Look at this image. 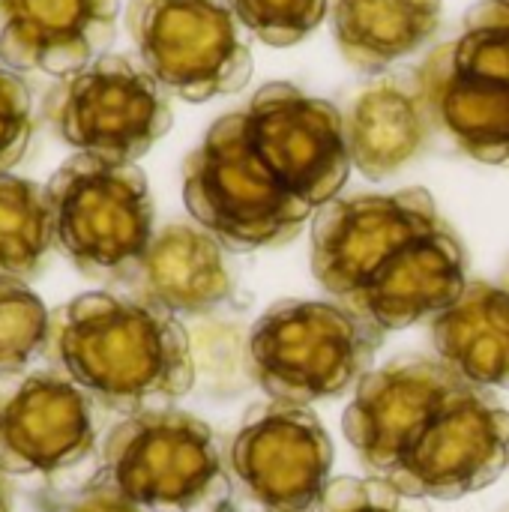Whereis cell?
<instances>
[{
  "mask_svg": "<svg viewBox=\"0 0 509 512\" xmlns=\"http://www.w3.org/2000/svg\"><path fill=\"white\" fill-rule=\"evenodd\" d=\"M342 429L372 477L414 501L474 495L509 468V411L441 360L372 369Z\"/></svg>",
  "mask_w": 509,
  "mask_h": 512,
  "instance_id": "6da1fadb",
  "label": "cell"
},
{
  "mask_svg": "<svg viewBox=\"0 0 509 512\" xmlns=\"http://www.w3.org/2000/svg\"><path fill=\"white\" fill-rule=\"evenodd\" d=\"M432 129L417 72H387L363 87L345 114L351 165L369 180H387L426 150Z\"/></svg>",
  "mask_w": 509,
  "mask_h": 512,
  "instance_id": "9a60e30c",
  "label": "cell"
},
{
  "mask_svg": "<svg viewBox=\"0 0 509 512\" xmlns=\"http://www.w3.org/2000/svg\"><path fill=\"white\" fill-rule=\"evenodd\" d=\"M309 255L324 291L384 333L432 321L468 285L465 249L426 189L324 204Z\"/></svg>",
  "mask_w": 509,
  "mask_h": 512,
  "instance_id": "7a4b0ae2",
  "label": "cell"
},
{
  "mask_svg": "<svg viewBox=\"0 0 509 512\" xmlns=\"http://www.w3.org/2000/svg\"><path fill=\"white\" fill-rule=\"evenodd\" d=\"M246 30L273 48L306 39L330 12V0H234Z\"/></svg>",
  "mask_w": 509,
  "mask_h": 512,
  "instance_id": "44dd1931",
  "label": "cell"
},
{
  "mask_svg": "<svg viewBox=\"0 0 509 512\" xmlns=\"http://www.w3.org/2000/svg\"><path fill=\"white\" fill-rule=\"evenodd\" d=\"M33 138V96L21 72L0 63V174L15 168Z\"/></svg>",
  "mask_w": 509,
  "mask_h": 512,
  "instance_id": "7402d4cb",
  "label": "cell"
},
{
  "mask_svg": "<svg viewBox=\"0 0 509 512\" xmlns=\"http://www.w3.org/2000/svg\"><path fill=\"white\" fill-rule=\"evenodd\" d=\"M249 138L279 180L321 210L336 201L351 174L345 114L294 84H264L243 111Z\"/></svg>",
  "mask_w": 509,
  "mask_h": 512,
  "instance_id": "8fae6325",
  "label": "cell"
},
{
  "mask_svg": "<svg viewBox=\"0 0 509 512\" xmlns=\"http://www.w3.org/2000/svg\"><path fill=\"white\" fill-rule=\"evenodd\" d=\"M126 30L144 69L186 102L237 93L252 78L249 30L234 0H129Z\"/></svg>",
  "mask_w": 509,
  "mask_h": 512,
  "instance_id": "ba28073f",
  "label": "cell"
},
{
  "mask_svg": "<svg viewBox=\"0 0 509 512\" xmlns=\"http://www.w3.org/2000/svg\"><path fill=\"white\" fill-rule=\"evenodd\" d=\"M432 345L444 366L480 390H509V288L468 282L432 318Z\"/></svg>",
  "mask_w": 509,
  "mask_h": 512,
  "instance_id": "e0dca14e",
  "label": "cell"
},
{
  "mask_svg": "<svg viewBox=\"0 0 509 512\" xmlns=\"http://www.w3.org/2000/svg\"><path fill=\"white\" fill-rule=\"evenodd\" d=\"M96 474L150 512H222L231 501V477L213 429L174 408L120 420L102 441Z\"/></svg>",
  "mask_w": 509,
  "mask_h": 512,
  "instance_id": "5b68a950",
  "label": "cell"
},
{
  "mask_svg": "<svg viewBox=\"0 0 509 512\" xmlns=\"http://www.w3.org/2000/svg\"><path fill=\"white\" fill-rule=\"evenodd\" d=\"M51 360L99 408H168L195 384V360L177 315L117 291H90L51 312Z\"/></svg>",
  "mask_w": 509,
  "mask_h": 512,
  "instance_id": "3957f363",
  "label": "cell"
},
{
  "mask_svg": "<svg viewBox=\"0 0 509 512\" xmlns=\"http://www.w3.org/2000/svg\"><path fill=\"white\" fill-rule=\"evenodd\" d=\"M54 246L78 273L123 282L153 240V198L135 162L75 153L48 180Z\"/></svg>",
  "mask_w": 509,
  "mask_h": 512,
  "instance_id": "52a82bcc",
  "label": "cell"
},
{
  "mask_svg": "<svg viewBox=\"0 0 509 512\" xmlns=\"http://www.w3.org/2000/svg\"><path fill=\"white\" fill-rule=\"evenodd\" d=\"M435 129L486 165L509 162V87L459 66L447 45L414 69Z\"/></svg>",
  "mask_w": 509,
  "mask_h": 512,
  "instance_id": "2e32d148",
  "label": "cell"
},
{
  "mask_svg": "<svg viewBox=\"0 0 509 512\" xmlns=\"http://www.w3.org/2000/svg\"><path fill=\"white\" fill-rule=\"evenodd\" d=\"M222 512H231V510H222Z\"/></svg>",
  "mask_w": 509,
  "mask_h": 512,
  "instance_id": "4316f807",
  "label": "cell"
},
{
  "mask_svg": "<svg viewBox=\"0 0 509 512\" xmlns=\"http://www.w3.org/2000/svg\"><path fill=\"white\" fill-rule=\"evenodd\" d=\"M381 342L384 330L339 303L285 300L252 327L249 363L270 399L309 405L357 387L372 372Z\"/></svg>",
  "mask_w": 509,
  "mask_h": 512,
  "instance_id": "8992f818",
  "label": "cell"
},
{
  "mask_svg": "<svg viewBox=\"0 0 509 512\" xmlns=\"http://www.w3.org/2000/svg\"><path fill=\"white\" fill-rule=\"evenodd\" d=\"M504 512H509V507H507V510H504Z\"/></svg>",
  "mask_w": 509,
  "mask_h": 512,
  "instance_id": "83f0119b",
  "label": "cell"
},
{
  "mask_svg": "<svg viewBox=\"0 0 509 512\" xmlns=\"http://www.w3.org/2000/svg\"><path fill=\"white\" fill-rule=\"evenodd\" d=\"M51 348V312L24 279L0 273V372H24Z\"/></svg>",
  "mask_w": 509,
  "mask_h": 512,
  "instance_id": "ffe728a7",
  "label": "cell"
},
{
  "mask_svg": "<svg viewBox=\"0 0 509 512\" xmlns=\"http://www.w3.org/2000/svg\"><path fill=\"white\" fill-rule=\"evenodd\" d=\"M468 24H480V27H489L501 36L509 39V0H480L468 15H465Z\"/></svg>",
  "mask_w": 509,
  "mask_h": 512,
  "instance_id": "d4e9b609",
  "label": "cell"
},
{
  "mask_svg": "<svg viewBox=\"0 0 509 512\" xmlns=\"http://www.w3.org/2000/svg\"><path fill=\"white\" fill-rule=\"evenodd\" d=\"M120 285L171 315H210L234 297L228 249L198 222H174L156 231Z\"/></svg>",
  "mask_w": 509,
  "mask_h": 512,
  "instance_id": "5bb4252c",
  "label": "cell"
},
{
  "mask_svg": "<svg viewBox=\"0 0 509 512\" xmlns=\"http://www.w3.org/2000/svg\"><path fill=\"white\" fill-rule=\"evenodd\" d=\"M0 512H12V489L3 471H0Z\"/></svg>",
  "mask_w": 509,
  "mask_h": 512,
  "instance_id": "484cf974",
  "label": "cell"
},
{
  "mask_svg": "<svg viewBox=\"0 0 509 512\" xmlns=\"http://www.w3.org/2000/svg\"><path fill=\"white\" fill-rule=\"evenodd\" d=\"M96 408L60 369L0 372V471L54 486L93 456Z\"/></svg>",
  "mask_w": 509,
  "mask_h": 512,
  "instance_id": "30bf717a",
  "label": "cell"
},
{
  "mask_svg": "<svg viewBox=\"0 0 509 512\" xmlns=\"http://www.w3.org/2000/svg\"><path fill=\"white\" fill-rule=\"evenodd\" d=\"M411 501L381 477H339L330 480L315 512H420Z\"/></svg>",
  "mask_w": 509,
  "mask_h": 512,
  "instance_id": "603a6c76",
  "label": "cell"
},
{
  "mask_svg": "<svg viewBox=\"0 0 509 512\" xmlns=\"http://www.w3.org/2000/svg\"><path fill=\"white\" fill-rule=\"evenodd\" d=\"M42 114L60 141L108 162H138L174 120L168 90L126 54H102L57 78Z\"/></svg>",
  "mask_w": 509,
  "mask_h": 512,
  "instance_id": "9c48e42d",
  "label": "cell"
},
{
  "mask_svg": "<svg viewBox=\"0 0 509 512\" xmlns=\"http://www.w3.org/2000/svg\"><path fill=\"white\" fill-rule=\"evenodd\" d=\"M51 249L57 246L48 186L0 174V273L30 282L45 273Z\"/></svg>",
  "mask_w": 509,
  "mask_h": 512,
  "instance_id": "d6986e66",
  "label": "cell"
},
{
  "mask_svg": "<svg viewBox=\"0 0 509 512\" xmlns=\"http://www.w3.org/2000/svg\"><path fill=\"white\" fill-rule=\"evenodd\" d=\"M183 201L192 219L231 252L282 246L318 213L261 159L243 111L219 117L189 153Z\"/></svg>",
  "mask_w": 509,
  "mask_h": 512,
  "instance_id": "277c9868",
  "label": "cell"
},
{
  "mask_svg": "<svg viewBox=\"0 0 509 512\" xmlns=\"http://www.w3.org/2000/svg\"><path fill=\"white\" fill-rule=\"evenodd\" d=\"M444 0H336L333 36L360 72H384L420 51L441 27Z\"/></svg>",
  "mask_w": 509,
  "mask_h": 512,
  "instance_id": "ac0fdd59",
  "label": "cell"
},
{
  "mask_svg": "<svg viewBox=\"0 0 509 512\" xmlns=\"http://www.w3.org/2000/svg\"><path fill=\"white\" fill-rule=\"evenodd\" d=\"M120 0H0V63L66 78L105 54Z\"/></svg>",
  "mask_w": 509,
  "mask_h": 512,
  "instance_id": "4fadbf2b",
  "label": "cell"
},
{
  "mask_svg": "<svg viewBox=\"0 0 509 512\" xmlns=\"http://www.w3.org/2000/svg\"><path fill=\"white\" fill-rule=\"evenodd\" d=\"M228 465L267 512H315L330 486L333 441L306 405L273 399L246 414Z\"/></svg>",
  "mask_w": 509,
  "mask_h": 512,
  "instance_id": "7c38bea8",
  "label": "cell"
},
{
  "mask_svg": "<svg viewBox=\"0 0 509 512\" xmlns=\"http://www.w3.org/2000/svg\"><path fill=\"white\" fill-rule=\"evenodd\" d=\"M36 512H141L126 495H120L108 480L99 474L81 486H51L45 483L33 495Z\"/></svg>",
  "mask_w": 509,
  "mask_h": 512,
  "instance_id": "cb8c5ba5",
  "label": "cell"
}]
</instances>
